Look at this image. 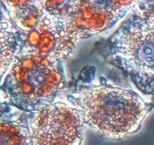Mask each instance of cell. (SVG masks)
Instances as JSON below:
<instances>
[{"label":"cell","instance_id":"obj_2","mask_svg":"<svg viewBox=\"0 0 154 145\" xmlns=\"http://www.w3.org/2000/svg\"><path fill=\"white\" fill-rule=\"evenodd\" d=\"M2 85L5 101L19 110L38 112L65 87L62 60L41 54L14 57Z\"/></svg>","mask_w":154,"mask_h":145},{"label":"cell","instance_id":"obj_4","mask_svg":"<svg viewBox=\"0 0 154 145\" xmlns=\"http://www.w3.org/2000/svg\"><path fill=\"white\" fill-rule=\"evenodd\" d=\"M84 125L74 106L52 103L36 112L29 124L32 144H80Z\"/></svg>","mask_w":154,"mask_h":145},{"label":"cell","instance_id":"obj_3","mask_svg":"<svg viewBox=\"0 0 154 145\" xmlns=\"http://www.w3.org/2000/svg\"><path fill=\"white\" fill-rule=\"evenodd\" d=\"M108 58L130 76L137 89L154 95V23L135 16L109 39Z\"/></svg>","mask_w":154,"mask_h":145},{"label":"cell","instance_id":"obj_9","mask_svg":"<svg viewBox=\"0 0 154 145\" xmlns=\"http://www.w3.org/2000/svg\"><path fill=\"white\" fill-rule=\"evenodd\" d=\"M132 9L135 16L154 23V0H134Z\"/></svg>","mask_w":154,"mask_h":145},{"label":"cell","instance_id":"obj_1","mask_svg":"<svg viewBox=\"0 0 154 145\" xmlns=\"http://www.w3.org/2000/svg\"><path fill=\"white\" fill-rule=\"evenodd\" d=\"M85 125L103 138L119 140L138 130L149 111L132 90L109 85H87L69 95Z\"/></svg>","mask_w":154,"mask_h":145},{"label":"cell","instance_id":"obj_5","mask_svg":"<svg viewBox=\"0 0 154 145\" xmlns=\"http://www.w3.org/2000/svg\"><path fill=\"white\" fill-rule=\"evenodd\" d=\"M16 27V56L41 54L63 60L71 57L76 49L78 40L70 36L62 17L45 12L33 28L22 30Z\"/></svg>","mask_w":154,"mask_h":145},{"label":"cell","instance_id":"obj_8","mask_svg":"<svg viewBox=\"0 0 154 145\" xmlns=\"http://www.w3.org/2000/svg\"><path fill=\"white\" fill-rule=\"evenodd\" d=\"M81 0H35L45 12L57 17L69 14Z\"/></svg>","mask_w":154,"mask_h":145},{"label":"cell","instance_id":"obj_6","mask_svg":"<svg viewBox=\"0 0 154 145\" xmlns=\"http://www.w3.org/2000/svg\"><path fill=\"white\" fill-rule=\"evenodd\" d=\"M1 74L2 78L8 68L13 63L18 49L17 27L9 18L2 15L1 24Z\"/></svg>","mask_w":154,"mask_h":145},{"label":"cell","instance_id":"obj_7","mask_svg":"<svg viewBox=\"0 0 154 145\" xmlns=\"http://www.w3.org/2000/svg\"><path fill=\"white\" fill-rule=\"evenodd\" d=\"M0 139L2 145L32 144L29 125L19 119L2 116Z\"/></svg>","mask_w":154,"mask_h":145},{"label":"cell","instance_id":"obj_10","mask_svg":"<svg viewBox=\"0 0 154 145\" xmlns=\"http://www.w3.org/2000/svg\"><path fill=\"white\" fill-rule=\"evenodd\" d=\"M134 0H111V12L117 21L123 18L132 8Z\"/></svg>","mask_w":154,"mask_h":145}]
</instances>
